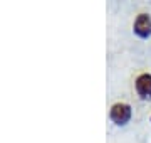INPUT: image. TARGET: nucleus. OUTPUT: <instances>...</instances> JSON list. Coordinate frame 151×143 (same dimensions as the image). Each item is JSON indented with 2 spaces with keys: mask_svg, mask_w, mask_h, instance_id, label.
I'll list each match as a JSON object with an SVG mask.
<instances>
[{
  "mask_svg": "<svg viewBox=\"0 0 151 143\" xmlns=\"http://www.w3.org/2000/svg\"><path fill=\"white\" fill-rule=\"evenodd\" d=\"M131 118V106L126 103H116L111 108V120L116 125H126Z\"/></svg>",
  "mask_w": 151,
  "mask_h": 143,
  "instance_id": "obj_1",
  "label": "nucleus"
},
{
  "mask_svg": "<svg viewBox=\"0 0 151 143\" xmlns=\"http://www.w3.org/2000/svg\"><path fill=\"white\" fill-rule=\"evenodd\" d=\"M134 32L141 39L150 37L151 35V17L150 15H146V14L138 15V19H136V22H134Z\"/></svg>",
  "mask_w": 151,
  "mask_h": 143,
  "instance_id": "obj_2",
  "label": "nucleus"
},
{
  "mask_svg": "<svg viewBox=\"0 0 151 143\" xmlns=\"http://www.w3.org/2000/svg\"><path fill=\"white\" fill-rule=\"evenodd\" d=\"M136 91L143 99H151V74H141L136 79Z\"/></svg>",
  "mask_w": 151,
  "mask_h": 143,
  "instance_id": "obj_3",
  "label": "nucleus"
}]
</instances>
